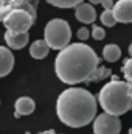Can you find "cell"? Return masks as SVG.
<instances>
[{
    "mask_svg": "<svg viewBox=\"0 0 132 134\" xmlns=\"http://www.w3.org/2000/svg\"><path fill=\"white\" fill-rule=\"evenodd\" d=\"M99 67V58L92 47L82 42L68 44L55 59V72L65 84L89 83Z\"/></svg>",
    "mask_w": 132,
    "mask_h": 134,
    "instance_id": "1",
    "label": "cell"
},
{
    "mask_svg": "<svg viewBox=\"0 0 132 134\" xmlns=\"http://www.w3.org/2000/svg\"><path fill=\"white\" fill-rule=\"evenodd\" d=\"M97 100L82 87L65 89L56 101V114L59 120L70 128H82L95 120Z\"/></svg>",
    "mask_w": 132,
    "mask_h": 134,
    "instance_id": "2",
    "label": "cell"
},
{
    "mask_svg": "<svg viewBox=\"0 0 132 134\" xmlns=\"http://www.w3.org/2000/svg\"><path fill=\"white\" fill-rule=\"evenodd\" d=\"M98 101L104 112L113 115H123L132 109V98L129 95L128 81H121L117 76L103 86L98 94Z\"/></svg>",
    "mask_w": 132,
    "mask_h": 134,
    "instance_id": "3",
    "label": "cell"
},
{
    "mask_svg": "<svg viewBox=\"0 0 132 134\" xmlns=\"http://www.w3.org/2000/svg\"><path fill=\"white\" fill-rule=\"evenodd\" d=\"M44 39L53 50H62L70 44L71 30L64 19H51L44 30Z\"/></svg>",
    "mask_w": 132,
    "mask_h": 134,
    "instance_id": "4",
    "label": "cell"
},
{
    "mask_svg": "<svg viewBox=\"0 0 132 134\" xmlns=\"http://www.w3.org/2000/svg\"><path fill=\"white\" fill-rule=\"evenodd\" d=\"M3 25L11 34L27 33L36 22V17L27 9H13L3 17Z\"/></svg>",
    "mask_w": 132,
    "mask_h": 134,
    "instance_id": "5",
    "label": "cell"
},
{
    "mask_svg": "<svg viewBox=\"0 0 132 134\" xmlns=\"http://www.w3.org/2000/svg\"><path fill=\"white\" fill-rule=\"evenodd\" d=\"M121 122L118 115L103 112L93 120V134H120Z\"/></svg>",
    "mask_w": 132,
    "mask_h": 134,
    "instance_id": "6",
    "label": "cell"
},
{
    "mask_svg": "<svg viewBox=\"0 0 132 134\" xmlns=\"http://www.w3.org/2000/svg\"><path fill=\"white\" fill-rule=\"evenodd\" d=\"M37 5V0H0V20H3V17L13 9H27L36 17Z\"/></svg>",
    "mask_w": 132,
    "mask_h": 134,
    "instance_id": "7",
    "label": "cell"
},
{
    "mask_svg": "<svg viewBox=\"0 0 132 134\" xmlns=\"http://www.w3.org/2000/svg\"><path fill=\"white\" fill-rule=\"evenodd\" d=\"M113 16L117 22L132 24V0H118L113 5Z\"/></svg>",
    "mask_w": 132,
    "mask_h": 134,
    "instance_id": "8",
    "label": "cell"
},
{
    "mask_svg": "<svg viewBox=\"0 0 132 134\" xmlns=\"http://www.w3.org/2000/svg\"><path fill=\"white\" fill-rule=\"evenodd\" d=\"M75 17L82 24H93L95 19H97V11H95L93 5L90 2L89 3L82 2L75 8Z\"/></svg>",
    "mask_w": 132,
    "mask_h": 134,
    "instance_id": "9",
    "label": "cell"
},
{
    "mask_svg": "<svg viewBox=\"0 0 132 134\" xmlns=\"http://www.w3.org/2000/svg\"><path fill=\"white\" fill-rule=\"evenodd\" d=\"M14 108H16L14 117L16 119H20V115H30V114H33L34 109H36V103L30 97H20V98L16 100Z\"/></svg>",
    "mask_w": 132,
    "mask_h": 134,
    "instance_id": "10",
    "label": "cell"
},
{
    "mask_svg": "<svg viewBox=\"0 0 132 134\" xmlns=\"http://www.w3.org/2000/svg\"><path fill=\"white\" fill-rule=\"evenodd\" d=\"M14 67V55L8 47L0 45V78L6 76Z\"/></svg>",
    "mask_w": 132,
    "mask_h": 134,
    "instance_id": "11",
    "label": "cell"
},
{
    "mask_svg": "<svg viewBox=\"0 0 132 134\" xmlns=\"http://www.w3.org/2000/svg\"><path fill=\"white\" fill-rule=\"evenodd\" d=\"M30 41V36H28V31L27 33H20V34H11V33H5V42L8 44L9 48L13 50H20L23 48Z\"/></svg>",
    "mask_w": 132,
    "mask_h": 134,
    "instance_id": "12",
    "label": "cell"
},
{
    "mask_svg": "<svg viewBox=\"0 0 132 134\" xmlns=\"http://www.w3.org/2000/svg\"><path fill=\"white\" fill-rule=\"evenodd\" d=\"M48 52H50V45L47 44L45 39H37L34 41L30 47V55L34 59H44L48 56Z\"/></svg>",
    "mask_w": 132,
    "mask_h": 134,
    "instance_id": "13",
    "label": "cell"
},
{
    "mask_svg": "<svg viewBox=\"0 0 132 134\" xmlns=\"http://www.w3.org/2000/svg\"><path fill=\"white\" fill-rule=\"evenodd\" d=\"M103 58L107 63H117L121 58V48L117 44H107L103 48Z\"/></svg>",
    "mask_w": 132,
    "mask_h": 134,
    "instance_id": "14",
    "label": "cell"
},
{
    "mask_svg": "<svg viewBox=\"0 0 132 134\" xmlns=\"http://www.w3.org/2000/svg\"><path fill=\"white\" fill-rule=\"evenodd\" d=\"M47 2L56 8H76L79 3H82V0H47Z\"/></svg>",
    "mask_w": 132,
    "mask_h": 134,
    "instance_id": "15",
    "label": "cell"
},
{
    "mask_svg": "<svg viewBox=\"0 0 132 134\" xmlns=\"http://www.w3.org/2000/svg\"><path fill=\"white\" fill-rule=\"evenodd\" d=\"M99 19H101V24H103V25H106V27H113V25L117 24V19H115V16H113V11H112V9H104Z\"/></svg>",
    "mask_w": 132,
    "mask_h": 134,
    "instance_id": "16",
    "label": "cell"
},
{
    "mask_svg": "<svg viewBox=\"0 0 132 134\" xmlns=\"http://www.w3.org/2000/svg\"><path fill=\"white\" fill-rule=\"evenodd\" d=\"M109 75H110V70H109L107 67H98L97 72L92 75L90 81H99V80H104V78L109 76Z\"/></svg>",
    "mask_w": 132,
    "mask_h": 134,
    "instance_id": "17",
    "label": "cell"
},
{
    "mask_svg": "<svg viewBox=\"0 0 132 134\" xmlns=\"http://www.w3.org/2000/svg\"><path fill=\"white\" fill-rule=\"evenodd\" d=\"M121 72L124 73V76H126L128 81H132V56L129 58V59L124 61V64H123V67H121Z\"/></svg>",
    "mask_w": 132,
    "mask_h": 134,
    "instance_id": "18",
    "label": "cell"
},
{
    "mask_svg": "<svg viewBox=\"0 0 132 134\" xmlns=\"http://www.w3.org/2000/svg\"><path fill=\"white\" fill-rule=\"evenodd\" d=\"M92 37L97 39V41H103L106 37V31L103 27H98V25H93L92 27Z\"/></svg>",
    "mask_w": 132,
    "mask_h": 134,
    "instance_id": "19",
    "label": "cell"
},
{
    "mask_svg": "<svg viewBox=\"0 0 132 134\" xmlns=\"http://www.w3.org/2000/svg\"><path fill=\"white\" fill-rule=\"evenodd\" d=\"M90 36H92V31H89V28H86V27L78 30V39L79 41H87Z\"/></svg>",
    "mask_w": 132,
    "mask_h": 134,
    "instance_id": "20",
    "label": "cell"
},
{
    "mask_svg": "<svg viewBox=\"0 0 132 134\" xmlns=\"http://www.w3.org/2000/svg\"><path fill=\"white\" fill-rule=\"evenodd\" d=\"M101 5H103V8L104 9H113V0H103L101 2Z\"/></svg>",
    "mask_w": 132,
    "mask_h": 134,
    "instance_id": "21",
    "label": "cell"
},
{
    "mask_svg": "<svg viewBox=\"0 0 132 134\" xmlns=\"http://www.w3.org/2000/svg\"><path fill=\"white\" fill-rule=\"evenodd\" d=\"M37 134H56V133H55V130H47V131H40Z\"/></svg>",
    "mask_w": 132,
    "mask_h": 134,
    "instance_id": "22",
    "label": "cell"
},
{
    "mask_svg": "<svg viewBox=\"0 0 132 134\" xmlns=\"http://www.w3.org/2000/svg\"><path fill=\"white\" fill-rule=\"evenodd\" d=\"M128 86H129V95L132 98V81H128Z\"/></svg>",
    "mask_w": 132,
    "mask_h": 134,
    "instance_id": "23",
    "label": "cell"
},
{
    "mask_svg": "<svg viewBox=\"0 0 132 134\" xmlns=\"http://www.w3.org/2000/svg\"><path fill=\"white\" fill-rule=\"evenodd\" d=\"M89 2H90L92 5H98V3H101V2H103V0H89Z\"/></svg>",
    "mask_w": 132,
    "mask_h": 134,
    "instance_id": "24",
    "label": "cell"
},
{
    "mask_svg": "<svg viewBox=\"0 0 132 134\" xmlns=\"http://www.w3.org/2000/svg\"><path fill=\"white\" fill-rule=\"evenodd\" d=\"M129 55H131V56H132V44H131V45H129Z\"/></svg>",
    "mask_w": 132,
    "mask_h": 134,
    "instance_id": "25",
    "label": "cell"
},
{
    "mask_svg": "<svg viewBox=\"0 0 132 134\" xmlns=\"http://www.w3.org/2000/svg\"><path fill=\"white\" fill-rule=\"evenodd\" d=\"M128 134H132V128H131V130H129V131H128Z\"/></svg>",
    "mask_w": 132,
    "mask_h": 134,
    "instance_id": "26",
    "label": "cell"
}]
</instances>
